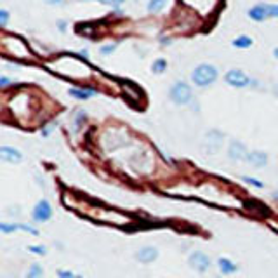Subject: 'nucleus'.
Listing matches in <instances>:
<instances>
[{
	"label": "nucleus",
	"instance_id": "dca6fc26",
	"mask_svg": "<svg viewBox=\"0 0 278 278\" xmlns=\"http://www.w3.org/2000/svg\"><path fill=\"white\" fill-rule=\"evenodd\" d=\"M233 46L235 47H240V49H247V47H251L252 46V39L251 37H238V39H235L233 40Z\"/></svg>",
	"mask_w": 278,
	"mask_h": 278
},
{
	"label": "nucleus",
	"instance_id": "a878e982",
	"mask_svg": "<svg viewBox=\"0 0 278 278\" xmlns=\"http://www.w3.org/2000/svg\"><path fill=\"white\" fill-rule=\"evenodd\" d=\"M273 92H275L276 96H278V85H275V89H273Z\"/></svg>",
	"mask_w": 278,
	"mask_h": 278
},
{
	"label": "nucleus",
	"instance_id": "412c9836",
	"mask_svg": "<svg viewBox=\"0 0 278 278\" xmlns=\"http://www.w3.org/2000/svg\"><path fill=\"white\" fill-rule=\"evenodd\" d=\"M58 276L59 278H82L80 275H75V273H72V271H64V269H61L58 273Z\"/></svg>",
	"mask_w": 278,
	"mask_h": 278
},
{
	"label": "nucleus",
	"instance_id": "f3484780",
	"mask_svg": "<svg viewBox=\"0 0 278 278\" xmlns=\"http://www.w3.org/2000/svg\"><path fill=\"white\" fill-rule=\"evenodd\" d=\"M165 7V0H150L148 2V11L150 12H158Z\"/></svg>",
	"mask_w": 278,
	"mask_h": 278
},
{
	"label": "nucleus",
	"instance_id": "5701e85b",
	"mask_svg": "<svg viewBox=\"0 0 278 278\" xmlns=\"http://www.w3.org/2000/svg\"><path fill=\"white\" fill-rule=\"evenodd\" d=\"M115 49H117V44H112V46L101 47V52H103V54H110V52H113Z\"/></svg>",
	"mask_w": 278,
	"mask_h": 278
},
{
	"label": "nucleus",
	"instance_id": "ddd939ff",
	"mask_svg": "<svg viewBox=\"0 0 278 278\" xmlns=\"http://www.w3.org/2000/svg\"><path fill=\"white\" fill-rule=\"evenodd\" d=\"M218 268H219V271L223 273V275H233V273L238 271V264H235L231 259H228V257H219Z\"/></svg>",
	"mask_w": 278,
	"mask_h": 278
},
{
	"label": "nucleus",
	"instance_id": "6e6552de",
	"mask_svg": "<svg viewBox=\"0 0 278 278\" xmlns=\"http://www.w3.org/2000/svg\"><path fill=\"white\" fill-rule=\"evenodd\" d=\"M224 136L218 130H211V132L205 136V145H203V150L207 153H216L219 148H221V143H223Z\"/></svg>",
	"mask_w": 278,
	"mask_h": 278
},
{
	"label": "nucleus",
	"instance_id": "f8f14e48",
	"mask_svg": "<svg viewBox=\"0 0 278 278\" xmlns=\"http://www.w3.org/2000/svg\"><path fill=\"white\" fill-rule=\"evenodd\" d=\"M245 162H249L251 165H254V167H264L268 163V155L264 153V151H251V153L247 155V160Z\"/></svg>",
	"mask_w": 278,
	"mask_h": 278
},
{
	"label": "nucleus",
	"instance_id": "aec40b11",
	"mask_svg": "<svg viewBox=\"0 0 278 278\" xmlns=\"http://www.w3.org/2000/svg\"><path fill=\"white\" fill-rule=\"evenodd\" d=\"M165 68H167V63H165V61H163V59L155 61V63H153V66H151V70H153L155 73H162Z\"/></svg>",
	"mask_w": 278,
	"mask_h": 278
},
{
	"label": "nucleus",
	"instance_id": "9b49d317",
	"mask_svg": "<svg viewBox=\"0 0 278 278\" xmlns=\"http://www.w3.org/2000/svg\"><path fill=\"white\" fill-rule=\"evenodd\" d=\"M0 231L4 233V235H7V233H12V231H26V233H31V235H39V230H35V228L28 226V224H19V223H0Z\"/></svg>",
	"mask_w": 278,
	"mask_h": 278
},
{
	"label": "nucleus",
	"instance_id": "f03ea898",
	"mask_svg": "<svg viewBox=\"0 0 278 278\" xmlns=\"http://www.w3.org/2000/svg\"><path fill=\"white\" fill-rule=\"evenodd\" d=\"M191 97H193V92H191V87L186 82H176L172 87H170V99L176 105L185 106L190 103Z\"/></svg>",
	"mask_w": 278,
	"mask_h": 278
},
{
	"label": "nucleus",
	"instance_id": "1a4fd4ad",
	"mask_svg": "<svg viewBox=\"0 0 278 278\" xmlns=\"http://www.w3.org/2000/svg\"><path fill=\"white\" fill-rule=\"evenodd\" d=\"M158 259V249L157 247H151V245H146V247H141L136 252V261L143 264H150L153 261Z\"/></svg>",
	"mask_w": 278,
	"mask_h": 278
},
{
	"label": "nucleus",
	"instance_id": "b1692460",
	"mask_svg": "<svg viewBox=\"0 0 278 278\" xmlns=\"http://www.w3.org/2000/svg\"><path fill=\"white\" fill-rule=\"evenodd\" d=\"M103 2L108 4V6H112V7H118V6L124 4V0H103Z\"/></svg>",
	"mask_w": 278,
	"mask_h": 278
},
{
	"label": "nucleus",
	"instance_id": "9d476101",
	"mask_svg": "<svg viewBox=\"0 0 278 278\" xmlns=\"http://www.w3.org/2000/svg\"><path fill=\"white\" fill-rule=\"evenodd\" d=\"M0 158L9 163H19L23 162V153L19 150L12 148V146H2L0 148Z\"/></svg>",
	"mask_w": 278,
	"mask_h": 278
},
{
	"label": "nucleus",
	"instance_id": "0eeeda50",
	"mask_svg": "<svg viewBox=\"0 0 278 278\" xmlns=\"http://www.w3.org/2000/svg\"><path fill=\"white\" fill-rule=\"evenodd\" d=\"M247 148H245L244 143L240 141H231L230 146H228V157L230 160L233 162H242V160H247Z\"/></svg>",
	"mask_w": 278,
	"mask_h": 278
},
{
	"label": "nucleus",
	"instance_id": "6ab92c4d",
	"mask_svg": "<svg viewBox=\"0 0 278 278\" xmlns=\"http://www.w3.org/2000/svg\"><path fill=\"white\" fill-rule=\"evenodd\" d=\"M28 251L33 252V254H37V256H46L47 249L44 247V245H30V247H28Z\"/></svg>",
	"mask_w": 278,
	"mask_h": 278
},
{
	"label": "nucleus",
	"instance_id": "393cba45",
	"mask_svg": "<svg viewBox=\"0 0 278 278\" xmlns=\"http://www.w3.org/2000/svg\"><path fill=\"white\" fill-rule=\"evenodd\" d=\"M46 2H47V4H59L61 0H46Z\"/></svg>",
	"mask_w": 278,
	"mask_h": 278
},
{
	"label": "nucleus",
	"instance_id": "a211bd4d",
	"mask_svg": "<svg viewBox=\"0 0 278 278\" xmlns=\"http://www.w3.org/2000/svg\"><path fill=\"white\" fill-rule=\"evenodd\" d=\"M242 181L244 183H247V185H251V186H254V188H264V183L261 181V179H256V178H249V176H244L242 178Z\"/></svg>",
	"mask_w": 278,
	"mask_h": 278
},
{
	"label": "nucleus",
	"instance_id": "4be33fe9",
	"mask_svg": "<svg viewBox=\"0 0 278 278\" xmlns=\"http://www.w3.org/2000/svg\"><path fill=\"white\" fill-rule=\"evenodd\" d=\"M7 18H9L7 11H0V24H2V26H6L7 24Z\"/></svg>",
	"mask_w": 278,
	"mask_h": 278
},
{
	"label": "nucleus",
	"instance_id": "7ed1b4c3",
	"mask_svg": "<svg viewBox=\"0 0 278 278\" xmlns=\"http://www.w3.org/2000/svg\"><path fill=\"white\" fill-rule=\"evenodd\" d=\"M249 18L254 21H264L268 18H278V6L275 4H257L249 11Z\"/></svg>",
	"mask_w": 278,
	"mask_h": 278
},
{
	"label": "nucleus",
	"instance_id": "20e7f679",
	"mask_svg": "<svg viewBox=\"0 0 278 278\" xmlns=\"http://www.w3.org/2000/svg\"><path fill=\"white\" fill-rule=\"evenodd\" d=\"M188 264H190L195 271L207 273L208 269H211L212 261H211V257H208L207 254H203L202 251H193L190 254V257H188Z\"/></svg>",
	"mask_w": 278,
	"mask_h": 278
},
{
	"label": "nucleus",
	"instance_id": "423d86ee",
	"mask_svg": "<svg viewBox=\"0 0 278 278\" xmlns=\"http://www.w3.org/2000/svg\"><path fill=\"white\" fill-rule=\"evenodd\" d=\"M31 216H33V219L37 223H46L52 218V208L49 205L47 200H40L39 203L33 207V212H31Z\"/></svg>",
	"mask_w": 278,
	"mask_h": 278
},
{
	"label": "nucleus",
	"instance_id": "f257e3e1",
	"mask_svg": "<svg viewBox=\"0 0 278 278\" xmlns=\"http://www.w3.org/2000/svg\"><path fill=\"white\" fill-rule=\"evenodd\" d=\"M216 79H218V70L212 64H200L191 72V80L198 87H207V85L214 84Z\"/></svg>",
	"mask_w": 278,
	"mask_h": 278
},
{
	"label": "nucleus",
	"instance_id": "4468645a",
	"mask_svg": "<svg viewBox=\"0 0 278 278\" xmlns=\"http://www.w3.org/2000/svg\"><path fill=\"white\" fill-rule=\"evenodd\" d=\"M68 94L77 97V99H89L91 96H94V91L92 89H70Z\"/></svg>",
	"mask_w": 278,
	"mask_h": 278
},
{
	"label": "nucleus",
	"instance_id": "2eb2a0df",
	"mask_svg": "<svg viewBox=\"0 0 278 278\" xmlns=\"http://www.w3.org/2000/svg\"><path fill=\"white\" fill-rule=\"evenodd\" d=\"M44 276V268L40 264H31L26 271V278H42Z\"/></svg>",
	"mask_w": 278,
	"mask_h": 278
},
{
	"label": "nucleus",
	"instance_id": "bb28decb",
	"mask_svg": "<svg viewBox=\"0 0 278 278\" xmlns=\"http://www.w3.org/2000/svg\"><path fill=\"white\" fill-rule=\"evenodd\" d=\"M275 56H276V58H278V49H275Z\"/></svg>",
	"mask_w": 278,
	"mask_h": 278
},
{
	"label": "nucleus",
	"instance_id": "39448f33",
	"mask_svg": "<svg viewBox=\"0 0 278 278\" xmlns=\"http://www.w3.org/2000/svg\"><path fill=\"white\" fill-rule=\"evenodd\" d=\"M226 82L231 85V87H247V85H251V79H249L247 73H244L242 70H230V72L226 73Z\"/></svg>",
	"mask_w": 278,
	"mask_h": 278
}]
</instances>
